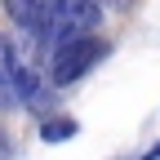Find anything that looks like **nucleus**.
Masks as SVG:
<instances>
[{
    "label": "nucleus",
    "instance_id": "7",
    "mask_svg": "<svg viewBox=\"0 0 160 160\" xmlns=\"http://www.w3.org/2000/svg\"><path fill=\"white\" fill-rule=\"evenodd\" d=\"M98 5H102V0H98ZM107 5H116V9H125V5H129V0H107Z\"/></svg>",
    "mask_w": 160,
    "mask_h": 160
},
{
    "label": "nucleus",
    "instance_id": "4",
    "mask_svg": "<svg viewBox=\"0 0 160 160\" xmlns=\"http://www.w3.org/2000/svg\"><path fill=\"white\" fill-rule=\"evenodd\" d=\"M71 133H76V120H45V125H40V138H45V142H62Z\"/></svg>",
    "mask_w": 160,
    "mask_h": 160
},
{
    "label": "nucleus",
    "instance_id": "6",
    "mask_svg": "<svg viewBox=\"0 0 160 160\" xmlns=\"http://www.w3.org/2000/svg\"><path fill=\"white\" fill-rule=\"evenodd\" d=\"M142 160H160V142H156V147H151V151H147Z\"/></svg>",
    "mask_w": 160,
    "mask_h": 160
},
{
    "label": "nucleus",
    "instance_id": "3",
    "mask_svg": "<svg viewBox=\"0 0 160 160\" xmlns=\"http://www.w3.org/2000/svg\"><path fill=\"white\" fill-rule=\"evenodd\" d=\"M13 71H18V53L5 36H0V111L18 102V89H13Z\"/></svg>",
    "mask_w": 160,
    "mask_h": 160
},
{
    "label": "nucleus",
    "instance_id": "5",
    "mask_svg": "<svg viewBox=\"0 0 160 160\" xmlns=\"http://www.w3.org/2000/svg\"><path fill=\"white\" fill-rule=\"evenodd\" d=\"M5 156H9V138L0 133V160H5Z\"/></svg>",
    "mask_w": 160,
    "mask_h": 160
},
{
    "label": "nucleus",
    "instance_id": "1",
    "mask_svg": "<svg viewBox=\"0 0 160 160\" xmlns=\"http://www.w3.org/2000/svg\"><path fill=\"white\" fill-rule=\"evenodd\" d=\"M5 13L13 18V27H22L36 40H71V36H89L102 18L98 0H0Z\"/></svg>",
    "mask_w": 160,
    "mask_h": 160
},
{
    "label": "nucleus",
    "instance_id": "2",
    "mask_svg": "<svg viewBox=\"0 0 160 160\" xmlns=\"http://www.w3.org/2000/svg\"><path fill=\"white\" fill-rule=\"evenodd\" d=\"M102 58V45L89 36H71V40H58L53 53H49V85H76L85 71H93V62Z\"/></svg>",
    "mask_w": 160,
    "mask_h": 160
}]
</instances>
